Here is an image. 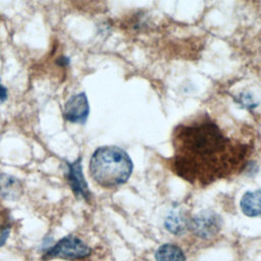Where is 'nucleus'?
Masks as SVG:
<instances>
[{
    "instance_id": "obj_3",
    "label": "nucleus",
    "mask_w": 261,
    "mask_h": 261,
    "mask_svg": "<svg viewBox=\"0 0 261 261\" xmlns=\"http://www.w3.org/2000/svg\"><path fill=\"white\" fill-rule=\"evenodd\" d=\"M91 255V248L75 236H66L60 239L55 245L49 247L42 256L43 260L54 258L80 260Z\"/></svg>"
},
{
    "instance_id": "obj_10",
    "label": "nucleus",
    "mask_w": 261,
    "mask_h": 261,
    "mask_svg": "<svg viewBox=\"0 0 261 261\" xmlns=\"http://www.w3.org/2000/svg\"><path fill=\"white\" fill-rule=\"evenodd\" d=\"M156 261H186L184 251L174 244H163L155 252Z\"/></svg>"
},
{
    "instance_id": "obj_2",
    "label": "nucleus",
    "mask_w": 261,
    "mask_h": 261,
    "mask_svg": "<svg viewBox=\"0 0 261 261\" xmlns=\"http://www.w3.org/2000/svg\"><path fill=\"white\" fill-rule=\"evenodd\" d=\"M129 155L116 146L97 148L91 156L89 170L92 178L102 188L110 189L123 185L133 172Z\"/></svg>"
},
{
    "instance_id": "obj_8",
    "label": "nucleus",
    "mask_w": 261,
    "mask_h": 261,
    "mask_svg": "<svg viewBox=\"0 0 261 261\" xmlns=\"http://www.w3.org/2000/svg\"><path fill=\"white\" fill-rule=\"evenodd\" d=\"M23 191L21 181L13 175L0 173V197L5 200H17Z\"/></svg>"
},
{
    "instance_id": "obj_11",
    "label": "nucleus",
    "mask_w": 261,
    "mask_h": 261,
    "mask_svg": "<svg viewBox=\"0 0 261 261\" xmlns=\"http://www.w3.org/2000/svg\"><path fill=\"white\" fill-rule=\"evenodd\" d=\"M234 101L239 105H242V107H245L247 109L256 108L257 105H258V102L255 100V98L249 92L241 93L239 96L234 97Z\"/></svg>"
},
{
    "instance_id": "obj_7",
    "label": "nucleus",
    "mask_w": 261,
    "mask_h": 261,
    "mask_svg": "<svg viewBox=\"0 0 261 261\" xmlns=\"http://www.w3.org/2000/svg\"><path fill=\"white\" fill-rule=\"evenodd\" d=\"M190 219L181 209H173L167 214L164 220V226L172 234L180 236L189 229Z\"/></svg>"
},
{
    "instance_id": "obj_13",
    "label": "nucleus",
    "mask_w": 261,
    "mask_h": 261,
    "mask_svg": "<svg viewBox=\"0 0 261 261\" xmlns=\"http://www.w3.org/2000/svg\"><path fill=\"white\" fill-rule=\"evenodd\" d=\"M7 97H8V93H7V89L1 84V81H0V102H4L7 100Z\"/></svg>"
},
{
    "instance_id": "obj_9",
    "label": "nucleus",
    "mask_w": 261,
    "mask_h": 261,
    "mask_svg": "<svg viewBox=\"0 0 261 261\" xmlns=\"http://www.w3.org/2000/svg\"><path fill=\"white\" fill-rule=\"evenodd\" d=\"M242 212L249 217H261V189L249 191L241 199Z\"/></svg>"
},
{
    "instance_id": "obj_4",
    "label": "nucleus",
    "mask_w": 261,
    "mask_h": 261,
    "mask_svg": "<svg viewBox=\"0 0 261 261\" xmlns=\"http://www.w3.org/2000/svg\"><path fill=\"white\" fill-rule=\"evenodd\" d=\"M221 217L209 210H204L190 219L189 229L198 238L208 240L214 238L221 229Z\"/></svg>"
},
{
    "instance_id": "obj_12",
    "label": "nucleus",
    "mask_w": 261,
    "mask_h": 261,
    "mask_svg": "<svg viewBox=\"0 0 261 261\" xmlns=\"http://www.w3.org/2000/svg\"><path fill=\"white\" fill-rule=\"evenodd\" d=\"M10 232V222L6 215L0 214V248L5 244Z\"/></svg>"
},
{
    "instance_id": "obj_6",
    "label": "nucleus",
    "mask_w": 261,
    "mask_h": 261,
    "mask_svg": "<svg viewBox=\"0 0 261 261\" xmlns=\"http://www.w3.org/2000/svg\"><path fill=\"white\" fill-rule=\"evenodd\" d=\"M90 114V105L85 92L72 95L64 104L63 117L71 123H85Z\"/></svg>"
},
{
    "instance_id": "obj_5",
    "label": "nucleus",
    "mask_w": 261,
    "mask_h": 261,
    "mask_svg": "<svg viewBox=\"0 0 261 261\" xmlns=\"http://www.w3.org/2000/svg\"><path fill=\"white\" fill-rule=\"evenodd\" d=\"M82 161H83L82 157L76 158L72 162L65 161L64 177L69 188L71 189L72 193L75 195V197L89 202L92 198V193L88 187V184L83 173Z\"/></svg>"
},
{
    "instance_id": "obj_14",
    "label": "nucleus",
    "mask_w": 261,
    "mask_h": 261,
    "mask_svg": "<svg viewBox=\"0 0 261 261\" xmlns=\"http://www.w3.org/2000/svg\"><path fill=\"white\" fill-rule=\"evenodd\" d=\"M57 63L60 65V66H65L69 63V59L66 57V56H60L57 60Z\"/></svg>"
},
{
    "instance_id": "obj_1",
    "label": "nucleus",
    "mask_w": 261,
    "mask_h": 261,
    "mask_svg": "<svg viewBox=\"0 0 261 261\" xmlns=\"http://www.w3.org/2000/svg\"><path fill=\"white\" fill-rule=\"evenodd\" d=\"M171 170L186 181L206 187L247 168L250 146L227 137L207 116L181 123L173 132Z\"/></svg>"
}]
</instances>
